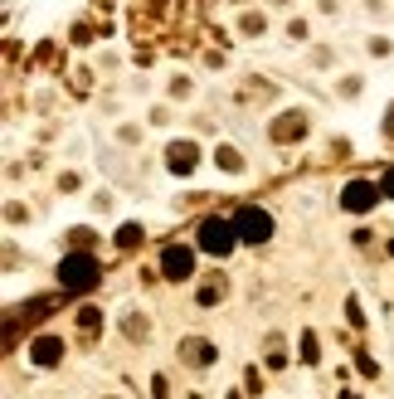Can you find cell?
<instances>
[{
  "instance_id": "cell-8",
  "label": "cell",
  "mask_w": 394,
  "mask_h": 399,
  "mask_svg": "<svg viewBox=\"0 0 394 399\" xmlns=\"http://www.w3.org/2000/svg\"><path fill=\"white\" fill-rule=\"evenodd\" d=\"M171 166H176V170H190V166H195V146H190V141L171 146Z\"/></svg>"
},
{
  "instance_id": "cell-2",
  "label": "cell",
  "mask_w": 394,
  "mask_h": 399,
  "mask_svg": "<svg viewBox=\"0 0 394 399\" xmlns=\"http://www.w3.org/2000/svg\"><path fill=\"white\" fill-rule=\"evenodd\" d=\"M64 288H88L93 282V258H64Z\"/></svg>"
},
{
  "instance_id": "cell-10",
  "label": "cell",
  "mask_w": 394,
  "mask_h": 399,
  "mask_svg": "<svg viewBox=\"0 0 394 399\" xmlns=\"http://www.w3.org/2000/svg\"><path fill=\"white\" fill-rule=\"evenodd\" d=\"M384 190H389V195H394V170H389V181H384Z\"/></svg>"
},
{
  "instance_id": "cell-9",
  "label": "cell",
  "mask_w": 394,
  "mask_h": 399,
  "mask_svg": "<svg viewBox=\"0 0 394 399\" xmlns=\"http://www.w3.org/2000/svg\"><path fill=\"white\" fill-rule=\"evenodd\" d=\"M59 351H64L59 341H39V346H34V361H39V365H54V361H59Z\"/></svg>"
},
{
  "instance_id": "cell-5",
  "label": "cell",
  "mask_w": 394,
  "mask_h": 399,
  "mask_svg": "<svg viewBox=\"0 0 394 399\" xmlns=\"http://www.w3.org/2000/svg\"><path fill=\"white\" fill-rule=\"evenodd\" d=\"M181 351H185V361H190V365H209V341H200V336H195V341H185Z\"/></svg>"
},
{
  "instance_id": "cell-6",
  "label": "cell",
  "mask_w": 394,
  "mask_h": 399,
  "mask_svg": "<svg viewBox=\"0 0 394 399\" xmlns=\"http://www.w3.org/2000/svg\"><path fill=\"white\" fill-rule=\"evenodd\" d=\"M365 205H375V190L370 185H351L346 190V209H365Z\"/></svg>"
},
{
  "instance_id": "cell-4",
  "label": "cell",
  "mask_w": 394,
  "mask_h": 399,
  "mask_svg": "<svg viewBox=\"0 0 394 399\" xmlns=\"http://www.w3.org/2000/svg\"><path fill=\"white\" fill-rule=\"evenodd\" d=\"M190 268H195V258L185 249H165V273L171 277H190Z\"/></svg>"
},
{
  "instance_id": "cell-1",
  "label": "cell",
  "mask_w": 394,
  "mask_h": 399,
  "mask_svg": "<svg viewBox=\"0 0 394 399\" xmlns=\"http://www.w3.org/2000/svg\"><path fill=\"white\" fill-rule=\"evenodd\" d=\"M239 229H244V239L263 244V239L273 234V219H268V214H258V209H244V214H239Z\"/></svg>"
},
{
  "instance_id": "cell-7",
  "label": "cell",
  "mask_w": 394,
  "mask_h": 399,
  "mask_svg": "<svg viewBox=\"0 0 394 399\" xmlns=\"http://www.w3.org/2000/svg\"><path fill=\"white\" fill-rule=\"evenodd\" d=\"M273 137H277V141H288V137H302V117H297V112H288V117L273 127Z\"/></svg>"
},
{
  "instance_id": "cell-3",
  "label": "cell",
  "mask_w": 394,
  "mask_h": 399,
  "mask_svg": "<svg viewBox=\"0 0 394 399\" xmlns=\"http://www.w3.org/2000/svg\"><path fill=\"white\" fill-rule=\"evenodd\" d=\"M229 234H234L229 224H219V219H209V224H205V234H200V244H205V249H214V253H229V244H234Z\"/></svg>"
}]
</instances>
